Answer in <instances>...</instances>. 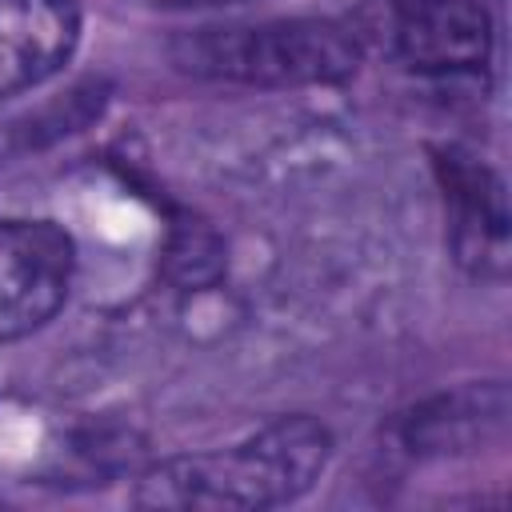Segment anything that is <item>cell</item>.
Here are the masks:
<instances>
[{
	"label": "cell",
	"mask_w": 512,
	"mask_h": 512,
	"mask_svg": "<svg viewBox=\"0 0 512 512\" xmlns=\"http://www.w3.org/2000/svg\"><path fill=\"white\" fill-rule=\"evenodd\" d=\"M332 460V432L308 412L216 448L152 460L136 472V508H276L300 500Z\"/></svg>",
	"instance_id": "obj_1"
},
{
	"label": "cell",
	"mask_w": 512,
	"mask_h": 512,
	"mask_svg": "<svg viewBox=\"0 0 512 512\" xmlns=\"http://www.w3.org/2000/svg\"><path fill=\"white\" fill-rule=\"evenodd\" d=\"M168 56L188 76L252 88L340 84L360 68L356 36L344 24L316 16L192 28L168 44Z\"/></svg>",
	"instance_id": "obj_2"
},
{
	"label": "cell",
	"mask_w": 512,
	"mask_h": 512,
	"mask_svg": "<svg viewBox=\"0 0 512 512\" xmlns=\"http://www.w3.org/2000/svg\"><path fill=\"white\" fill-rule=\"evenodd\" d=\"M76 244L56 220H0V344L32 336L68 300Z\"/></svg>",
	"instance_id": "obj_3"
},
{
	"label": "cell",
	"mask_w": 512,
	"mask_h": 512,
	"mask_svg": "<svg viewBox=\"0 0 512 512\" xmlns=\"http://www.w3.org/2000/svg\"><path fill=\"white\" fill-rule=\"evenodd\" d=\"M432 168L448 208V240L456 260L480 276L500 280L508 272V196L504 180L468 148L444 144L432 152Z\"/></svg>",
	"instance_id": "obj_4"
},
{
	"label": "cell",
	"mask_w": 512,
	"mask_h": 512,
	"mask_svg": "<svg viewBox=\"0 0 512 512\" xmlns=\"http://www.w3.org/2000/svg\"><path fill=\"white\" fill-rule=\"evenodd\" d=\"M80 44L76 0H0V100L52 80Z\"/></svg>",
	"instance_id": "obj_5"
},
{
	"label": "cell",
	"mask_w": 512,
	"mask_h": 512,
	"mask_svg": "<svg viewBox=\"0 0 512 512\" xmlns=\"http://www.w3.org/2000/svg\"><path fill=\"white\" fill-rule=\"evenodd\" d=\"M396 52L424 76L480 72L492 56V0H440L396 16Z\"/></svg>",
	"instance_id": "obj_6"
},
{
	"label": "cell",
	"mask_w": 512,
	"mask_h": 512,
	"mask_svg": "<svg viewBox=\"0 0 512 512\" xmlns=\"http://www.w3.org/2000/svg\"><path fill=\"white\" fill-rule=\"evenodd\" d=\"M508 416L504 384H472L444 392L404 416V444L412 452H464L476 440L500 432Z\"/></svg>",
	"instance_id": "obj_7"
},
{
	"label": "cell",
	"mask_w": 512,
	"mask_h": 512,
	"mask_svg": "<svg viewBox=\"0 0 512 512\" xmlns=\"http://www.w3.org/2000/svg\"><path fill=\"white\" fill-rule=\"evenodd\" d=\"M164 276L176 288H212L224 272V240L196 216H176L164 240Z\"/></svg>",
	"instance_id": "obj_8"
},
{
	"label": "cell",
	"mask_w": 512,
	"mask_h": 512,
	"mask_svg": "<svg viewBox=\"0 0 512 512\" xmlns=\"http://www.w3.org/2000/svg\"><path fill=\"white\" fill-rule=\"evenodd\" d=\"M160 8H212V4H240V0H148Z\"/></svg>",
	"instance_id": "obj_9"
},
{
	"label": "cell",
	"mask_w": 512,
	"mask_h": 512,
	"mask_svg": "<svg viewBox=\"0 0 512 512\" xmlns=\"http://www.w3.org/2000/svg\"><path fill=\"white\" fill-rule=\"evenodd\" d=\"M428 4H440V0H388L392 16H404V12H416V8H428Z\"/></svg>",
	"instance_id": "obj_10"
}]
</instances>
